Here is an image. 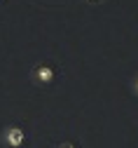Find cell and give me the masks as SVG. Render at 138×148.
I'll list each match as a JSON object with an SVG mask.
<instances>
[{"mask_svg": "<svg viewBox=\"0 0 138 148\" xmlns=\"http://www.w3.org/2000/svg\"><path fill=\"white\" fill-rule=\"evenodd\" d=\"M31 78H33L35 85H49V82L54 80V68H52L49 64H35Z\"/></svg>", "mask_w": 138, "mask_h": 148, "instance_id": "6da1fadb", "label": "cell"}, {"mask_svg": "<svg viewBox=\"0 0 138 148\" xmlns=\"http://www.w3.org/2000/svg\"><path fill=\"white\" fill-rule=\"evenodd\" d=\"M3 136H5V143H7L10 148H19V146H24V143H26V132H24L19 125L7 127Z\"/></svg>", "mask_w": 138, "mask_h": 148, "instance_id": "7a4b0ae2", "label": "cell"}, {"mask_svg": "<svg viewBox=\"0 0 138 148\" xmlns=\"http://www.w3.org/2000/svg\"><path fill=\"white\" fill-rule=\"evenodd\" d=\"M133 92L138 94V78H136V82H133Z\"/></svg>", "mask_w": 138, "mask_h": 148, "instance_id": "3957f363", "label": "cell"}, {"mask_svg": "<svg viewBox=\"0 0 138 148\" xmlns=\"http://www.w3.org/2000/svg\"><path fill=\"white\" fill-rule=\"evenodd\" d=\"M61 148H73V146H70V143H63V146H61Z\"/></svg>", "mask_w": 138, "mask_h": 148, "instance_id": "277c9868", "label": "cell"}, {"mask_svg": "<svg viewBox=\"0 0 138 148\" xmlns=\"http://www.w3.org/2000/svg\"><path fill=\"white\" fill-rule=\"evenodd\" d=\"M89 3H103V0H89Z\"/></svg>", "mask_w": 138, "mask_h": 148, "instance_id": "5b68a950", "label": "cell"}]
</instances>
